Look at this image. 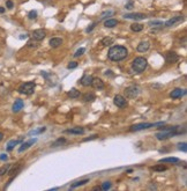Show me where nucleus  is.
<instances>
[{"mask_svg":"<svg viewBox=\"0 0 187 191\" xmlns=\"http://www.w3.org/2000/svg\"><path fill=\"white\" fill-rule=\"evenodd\" d=\"M164 123L159 122V123H140V124H134L129 127V131L134 132V131H141V130H146V129H149V127L153 126H163Z\"/></svg>","mask_w":187,"mask_h":191,"instance_id":"5","label":"nucleus"},{"mask_svg":"<svg viewBox=\"0 0 187 191\" xmlns=\"http://www.w3.org/2000/svg\"><path fill=\"white\" fill-rule=\"evenodd\" d=\"M112 14H113V11H108V12H105V13H103L101 15V20H104L105 17H108L109 15H112Z\"/></svg>","mask_w":187,"mask_h":191,"instance_id":"39","label":"nucleus"},{"mask_svg":"<svg viewBox=\"0 0 187 191\" xmlns=\"http://www.w3.org/2000/svg\"><path fill=\"white\" fill-rule=\"evenodd\" d=\"M0 160H7V155L6 154H0Z\"/></svg>","mask_w":187,"mask_h":191,"instance_id":"45","label":"nucleus"},{"mask_svg":"<svg viewBox=\"0 0 187 191\" xmlns=\"http://www.w3.org/2000/svg\"><path fill=\"white\" fill-rule=\"evenodd\" d=\"M164 59H165L166 63L173 64V63H177L179 60V56L176 52H173V51H169V52H165Z\"/></svg>","mask_w":187,"mask_h":191,"instance_id":"8","label":"nucleus"},{"mask_svg":"<svg viewBox=\"0 0 187 191\" xmlns=\"http://www.w3.org/2000/svg\"><path fill=\"white\" fill-rule=\"evenodd\" d=\"M65 133H71V134H83L84 133V129L83 127H73V129H68L65 131Z\"/></svg>","mask_w":187,"mask_h":191,"instance_id":"20","label":"nucleus"},{"mask_svg":"<svg viewBox=\"0 0 187 191\" xmlns=\"http://www.w3.org/2000/svg\"><path fill=\"white\" fill-rule=\"evenodd\" d=\"M28 37V35H22V36H20V38L21 39H23V38H27Z\"/></svg>","mask_w":187,"mask_h":191,"instance_id":"46","label":"nucleus"},{"mask_svg":"<svg viewBox=\"0 0 187 191\" xmlns=\"http://www.w3.org/2000/svg\"><path fill=\"white\" fill-rule=\"evenodd\" d=\"M133 6H134L133 1H129V2H127V4H126V6H125V7H126L127 9H132V8H133Z\"/></svg>","mask_w":187,"mask_h":191,"instance_id":"43","label":"nucleus"},{"mask_svg":"<svg viewBox=\"0 0 187 191\" xmlns=\"http://www.w3.org/2000/svg\"><path fill=\"white\" fill-rule=\"evenodd\" d=\"M23 106H24V102H23V100H21V98H17L15 102H14L13 107H12V110H13V112L21 111V109H23Z\"/></svg>","mask_w":187,"mask_h":191,"instance_id":"14","label":"nucleus"},{"mask_svg":"<svg viewBox=\"0 0 187 191\" xmlns=\"http://www.w3.org/2000/svg\"><path fill=\"white\" fill-rule=\"evenodd\" d=\"M31 36H32V39H35L36 42H39L46 37V32L44 29H36L32 32Z\"/></svg>","mask_w":187,"mask_h":191,"instance_id":"9","label":"nucleus"},{"mask_svg":"<svg viewBox=\"0 0 187 191\" xmlns=\"http://www.w3.org/2000/svg\"><path fill=\"white\" fill-rule=\"evenodd\" d=\"M98 138V136L97 134H94V136H91V137H89V138H84L83 139V141H89V140H93V139H97Z\"/></svg>","mask_w":187,"mask_h":191,"instance_id":"42","label":"nucleus"},{"mask_svg":"<svg viewBox=\"0 0 187 191\" xmlns=\"http://www.w3.org/2000/svg\"><path fill=\"white\" fill-rule=\"evenodd\" d=\"M166 169H168V168H166L165 166H163V164L153 167V170H155V172H164V170H166Z\"/></svg>","mask_w":187,"mask_h":191,"instance_id":"32","label":"nucleus"},{"mask_svg":"<svg viewBox=\"0 0 187 191\" xmlns=\"http://www.w3.org/2000/svg\"><path fill=\"white\" fill-rule=\"evenodd\" d=\"M159 130L162 132L156 133V138L158 140H166L171 137H174L177 134H181L185 133V127L181 126H165V127H159Z\"/></svg>","mask_w":187,"mask_h":191,"instance_id":"1","label":"nucleus"},{"mask_svg":"<svg viewBox=\"0 0 187 191\" xmlns=\"http://www.w3.org/2000/svg\"><path fill=\"white\" fill-rule=\"evenodd\" d=\"M113 103H114L118 108H120V109H124V108H126V107L128 106L126 97H124L123 95H116L114 96V98H113Z\"/></svg>","mask_w":187,"mask_h":191,"instance_id":"7","label":"nucleus"},{"mask_svg":"<svg viewBox=\"0 0 187 191\" xmlns=\"http://www.w3.org/2000/svg\"><path fill=\"white\" fill-rule=\"evenodd\" d=\"M93 190H95V191H97V190H98V191H99V190H101V187H95V188H94Z\"/></svg>","mask_w":187,"mask_h":191,"instance_id":"47","label":"nucleus"},{"mask_svg":"<svg viewBox=\"0 0 187 191\" xmlns=\"http://www.w3.org/2000/svg\"><path fill=\"white\" fill-rule=\"evenodd\" d=\"M6 7H7L8 9H12V8L14 7L13 1H12V0H7V1H6Z\"/></svg>","mask_w":187,"mask_h":191,"instance_id":"41","label":"nucleus"},{"mask_svg":"<svg viewBox=\"0 0 187 191\" xmlns=\"http://www.w3.org/2000/svg\"><path fill=\"white\" fill-rule=\"evenodd\" d=\"M49 44H50L51 48H59V47L62 44V39L61 38H59V37H53V38L50 39Z\"/></svg>","mask_w":187,"mask_h":191,"instance_id":"19","label":"nucleus"},{"mask_svg":"<svg viewBox=\"0 0 187 191\" xmlns=\"http://www.w3.org/2000/svg\"><path fill=\"white\" fill-rule=\"evenodd\" d=\"M11 166H12V164H4L2 167H0V177L4 176L5 174H7L8 169L11 168Z\"/></svg>","mask_w":187,"mask_h":191,"instance_id":"30","label":"nucleus"},{"mask_svg":"<svg viewBox=\"0 0 187 191\" xmlns=\"http://www.w3.org/2000/svg\"><path fill=\"white\" fill-rule=\"evenodd\" d=\"M28 17H29L30 20H35V19L37 17V12H36V11H31V12H29Z\"/></svg>","mask_w":187,"mask_h":191,"instance_id":"37","label":"nucleus"},{"mask_svg":"<svg viewBox=\"0 0 187 191\" xmlns=\"http://www.w3.org/2000/svg\"><path fill=\"white\" fill-rule=\"evenodd\" d=\"M75 67H78V63H76V62H71V63L67 65V68H68V70H73V68H75Z\"/></svg>","mask_w":187,"mask_h":191,"instance_id":"38","label":"nucleus"},{"mask_svg":"<svg viewBox=\"0 0 187 191\" xmlns=\"http://www.w3.org/2000/svg\"><path fill=\"white\" fill-rule=\"evenodd\" d=\"M149 26H163V22L162 21H150L149 22Z\"/></svg>","mask_w":187,"mask_h":191,"instance_id":"40","label":"nucleus"},{"mask_svg":"<svg viewBox=\"0 0 187 191\" xmlns=\"http://www.w3.org/2000/svg\"><path fill=\"white\" fill-rule=\"evenodd\" d=\"M186 95V90L185 89H181V88H176L173 89L171 93H170V96L172 98H179L181 96Z\"/></svg>","mask_w":187,"mask_h":191,"instance_id":"12","label":"nucleus"},{"mask_svg":"<svg viewBox=\"0 0 187 191\" xmlns=\"http://www.w3.org/2000/svg\"><path fill=\"white\" fill-rule=\"evenodd\" d=\"M128 57V50L123 45L111 47L108 52V58L112 62H121Z\"/></svg>","mask_w":187,"mask_h":191,"instance_id":"2","label":"nucleus"},{"mask_svg":"<svg viewBox=\"0 0 187 191\" xmlns=\"http://www.w3.org/2000/svg\"><path fill=\"white\" fill-rule=\"evenodd\" d=\"M67 95L69 96L71 98H78V97H80V92H79L78 89L73 88V89H71V90L68 92V94H67Z\"/></svg>","mask_w":187,"mask_h":191,"instance_id":"27","label":"nucleus"},{"mask_svg":"<svg viewBox=\"0 0 187 191\" xmlns=\"http://www.w3.org/2000/svg\"><path fill=\"white\" fill-rule=\"evenodd\" d=\"M27 47H28V48H31V49H32V48L36 49L38 45H37V43H36V41H35V39H32V41H29V42L27 43Z\"/></svg>","mask_w":187,"mask_h":191,"instance_id":"34","label":"nucleus"},{"mask_svg":"<svg viewBox=\"0 0 187 191\" xmlns=\"http://www.w3.org/2000/svg\"><path fill=\"white\" fill-rule=\"evenodd\" d=\"M91 86H93L95 89H103L104 88V82L103 80L99 79V78H93V81H91Z\"/></svg>","mask_w":187,"mask_h":191,"instance_id":"15","label":"nucleus"},{"mask_svg":"<svg viewBox=\"0 0 187 191\" xmlns=\"http://www.w3.org/2000/svg\"><path fill=\"white\" fill-rule=\"evenodd\" d=\"M113 43V38L112 37H104V38H102V41H101V44H103L104 47H109Z\"/></svg>","mask_w":187,"mask_h":191,"instance_id":"26","label":"nucleus"},{"mask_svg":"<svg viewBox=\"0 0 187 191\" xmlns=\"http://www.w3.org/2000/svg\"><path fill=\"white\" fill-rule=\"evenodd\" d=\"M178 148L183 152H187V144L186 143H180L178 145Z\"/></svg>","mask_w":187,"mask_h":191,"instance_id":"36","label":"nucleus"},{"mask_svg":"<svg viewBox=\"0 0 187 191\" xmlns=\"http://www.w3.org/2000/svg\"><path fill=\"white\" fill-rule=\"evenodd\" d=\"M180 21H183V16H174V17H172L170 20H168V21L164 23V26H165V27H172V26H174L176 23H178V22H180Z\"/></svg>","mask_w":187,"mask_h":191,"instance_id":"16","label":"nucleus"},{"mask_svg":"<svg viewBox=\"0 0 187 191\" xmlns=\"http://www.w3.org/2000/svg\"><path fill=\"white\" fill-rule=\"evenodd\" d=\"M82 98H83L84 102H93V101L96 100V96H95V94H93V93H86Z\"/></svg>","mask_w":187,"mask_h":191,"instance_id":"23","label":"nucleus"},{"mask_svg":"<svg viewBox=\"0 0 187 191\" xmlns=\"http://www.w3.org/2000/svg\"><path fill=\"white\" fill-rule=\"evenodd\" d=\"M46 130V127H39V129H36V130H32L29 132V136H36V134H39L42 132H44Z\"/></svg>","mask_w":187,"mask_h":191,"instance_id":"31","label":"nucleus"},{"mask_svg":"<svg viewBox=\"0 0 187 191\" xmlns=\"http://www.w3.org/2000/svg\"><path fill=\"white\" fill-rule=\"evenodd\" d=\"M0 13H1V14L5 13V8H4V7H0Z\"/></svg>","mask_w":187,"mask_h":191,"instance_id":"48","label":"nucleus"},{"mask_svg":"<svg viewBox=\"0 0 187 191\" xmlns=\"http://www.w3.org/2000/svg\"><path fill=\"white\" fill-rule=\"evenodd\" d=\"M125 19H132V20H144L147 16L146 14H142V13H129V14H125L124 15Z\"/></svg>","mask_w":187,"mask_h":191,"instance_id":"10","label":"nucleus"},{"mask_svg":"<svg viewBox=\"0 0 187 191\" xmlns=\"http://www.w3.org/2000/svg\"><path fill=\"white\" fill-rule=\"evenodd\" d=\"M91 81H93V77L91 75H89V74H84L81 80H80V83L82 85V86H84V87H89V86H91Z\"/></svg>","mask_w":187,"mask_h":191,"instance_id":"13","label":"nucleus"},{"mask_svg":"<svg viewBox=\"0 0 187 191\" xmlns=\"http://www.w3.org/2000/svg\"><path fill=\"white\" fill-rule=\"evenodd\" d=\"M131 30L134 32H140L143 30V24L141 23H133L131 24Z\"/></svg>","mask_w":187,"mask_h":191,"instance_id":"22","label":"nucleus"},{"mask_svg":"<svg viewBox=\"0 0 187 191\" xmlns=\"http://www.w3.org/2000/svg\"><path fill=\"white\" fill-rule=\"evenodd\" d=\"M21 167H22V166H21L20 163H16L15 166H13V167L11 166V168H9L8 172H7V174L11 176V177H15V176L19 174V172L21 170Z\"/></svg>","mask_w":187,"mask_h":191,"instance_id":"11","label":"nucleus"},{"mask_svg":"<svg viewBox=\"0 0 187 191\" xmlns=\"http://www.w3.org/2000/svg\"><path fill=\"white\" fill-rule=\"evenodd\" d=\"M147 66H148V62L143 57H136L132 62V70L135 73H142V72H144V70L147 68Z\"/></svg>","mask_w":187,"mask_h":191,"instance_id":"3","label":"nucleus"},{"mask_svg":"<svg viewBox=\"0 0 187 191\" xmlns=\"http://www.w3.org/2000/svg\"><path fill=\"white\" fill-rule=\"evenodd\" d=\"M35 87H36V85H35V82H34V81H28V82L22 83V85L19 87L17 92H19L20 94L31 95V94L34 93V90H35Z\"/></svg>","mask_w":187,"mask_h":191,"instance_id":"4","label":"nucleus"},{"mask_svg":"<svg viewBox=\"0 0 187 191\" xmlns=\"http://www.w3.org/2000/svg\"><path fill=\"white\" fill-rule=\"evenodd\" d=\"M95 27H96V23H93V24H91L90 27H88V28H87V30H86V32H91V30L94 29V28H95Z\"/></svg>","mask_w":187,"mask_h":191,"instance_id":"44","label":"nucleus"},{"mask_svg":"<svg viewBox=\"0 0 187 191\" xmlns=\"http://www.w3.org/2000/svg\"><path fill=\"white\" fill-rule=\"evenodd\" d=\"M88 182H89V180H88V178H86V180H82V181H78V182H75V183H73V184L71 185V189H74V188H76V187L84 185V184H87Z\"/></svg>","mask_w":187,"mask_h":191,"instance_id":"28","label":"nucleus"},{"mask_svg":"<svg viewBox=\"0 0 187 191\" xmlns=\"http://www.w3.org/2000/svg\"><path fill=\"white\" fill-rule=\"evenodd\" d=\"M118 24V21L116 20V19H109V20H106L105 22H104V26L106 27V28H113V27H116Z\"/></svg>","mask_w":187,"mask_h":191,"instance_id":"21","label":"nucleus"},{"mask_svg":"<svg viewBox=\"0 0 187 191\" xmlns=\"http://www.w3.org/2000/svg\"><path fill=\"white\" fill-rule=\"evenodd\" d=\"M65 143H66V139H65V138H59V139H57L54 143L51 144V147H58V146L64 145Z\"/></svg>","mask_w":187,"mask_h":191,"instance_id":"29","label":"nucleus"},{"mask_svg":"<svg viewBox=\"0 0 187 191\" xmlns=\"http://www.w3.org/2000/svg\"><path fill=\"white\" fill-rule=\"evenodd\" d=\"M37 141V139L36 138H34V139H31V140H29V141H27V143H23L21 146H20V148H19V152L20 153H22V152H24L26 149H28L29 147H30L31 145H34V144Z\"/></svg>","mask_w":187,"mask_h":191,"instance_id":"17","label":"nucleus"},{"mask_svg":"<svg viewBox=\"0 0 187 191\" xmlns=\"http://www.w3.org/2000/svg\"><path fill=\"white\" fill-rule=\"evenodd\" d=\"M150 48V43L148 42V41H143V42H141L140 44H138V48L136 50L139 51V52H146V51H148Z\"/></svg>","mask_w":187,"mask_h":191,"instance_id":"18","label":"nucleus"},{"mask_svg":"<svg viewBox=\"0 0 187 191\" xmlns=\"http://www.w3.org/2000/svg\"><path fill=\"white\" fill-rule=\"evenodd\" d=\"M111 189V182H104L103 184H102V187H101V190H109Z\"/></svg>","mask_w":187,"mask_h":191,"instance_id":"33","label":"nucleus"},{"mask_svg":"<svg viewBox=\"0 0 187 191\" xmlns=\"http://www.w3.org/2000/svg\"><path fill=\"white\" fill-rule=\"evenodd\" d=\"M22 141V139H19V140H11L9 143L7 144V151H12L14 147H15L17 144H20Z\"/></svg>","mask_w":187,"mask_h":191,"instance_id":"25","label":"nucleus"},{"mask_svg":"<svg viewBox=\"0 0 187 191\" xmlns=\"http://www.w3.org/2000/svg\"><path fill=\"white\" fill-rule=\"evenodd\" d=\"M161 163H166V162H170V163H177L179 162L178 158H163V159L159 160Z\"/></svg>","mask_w":187,"mask_h":191,"instance_id":"24","label":"nucleus"},{"mask_svg":"<svg viewBox=\"0 0 187 191\" xmlns=\"http://www.w3.org/2000/svg\"><path fill=\"white\" fill-rule=\"evenodd\" d=\"M84 52H86V49H84V48H80L78 51L74 53V57H80V56H82Z\"/></svg>","mask_w":187,"mask_h":191,"instance_id":"35","label":"nucleus"},{"mask_svg":"<svg viewBox=\"0 0 187 191\" xmlns=\"http://www.w3.org/2000/svg\"><path fill=\"white\" fill-rule=\"evenodd\" d=\"M2 139H4V133H2V132H0V141H1Z\"/></svg>","mask_w":187,"mask_h":191,"instance_id":"49","label":"nucleus"},{"mask_svg":"<svg viewBox=\"0 0 187 191\" xmlns=\"http://www.w3.org/2000/svg\"><path fill=\"white\" fill-rule=\"evenodd\" d=\"M126 98H135L140 94V88L138 86H128L124 90Z\"/></svg>","mask_w":187,"mask_h":191,"instance_id":"6","label":"nucleus"}]
</instances>
